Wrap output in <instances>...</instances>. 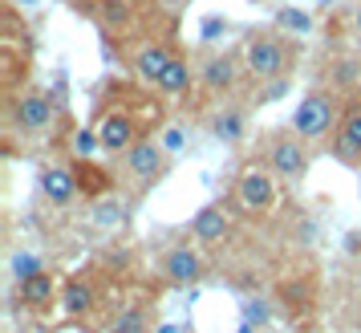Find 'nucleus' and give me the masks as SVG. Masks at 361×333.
Returning <instances> with one entry per match:
<instances>
[{"label":"nucleus","instance_id":"nucleus-1","mask_svg":"<svg viewBox=\"0 0 361 333\" xmlns=\"http://www.w3.org/2000/svg\"><path fill=\"white\" fill-rule=\"evenodd\" d=\"M341 114L345 110L337 106V94H333V90H309L305 98L296 102L293 126H288V131H293L300 143H321V138H333V134H337Z\"/></svg>","mask_w":361,"mask_h":333},{"label":"nucleus","instance_id":"nucleus-2","mask_svg":"<svg viewBox=\"0 0 361 333\" xmlns=\"http://www.w3.org/2000/svg\"><path fill=\"white\" fill-rule=\"evenodd\" d=\"M244 66L256 82H276V78H288V66H293V53L280 41L276 33L252 37L244 49Z\"/></svg>","mask_w":361,"mask_h":333},{"label":"nucleus","instance_id":"nucleus-3","mask_svg":"<svg viewBox=\"0 0 361 333\" xmlns=\"http://www.w3.org/2000/svg\"><path fill=\"white\" fill-rule=\"evenodd\" d=\"M231 200H235V207L247 212V216H268V212L276 207V175H272L268 166H247L244 175L235 179Z\"/></svg>","mask_w":361,"mask_h":333},{"label":"nucleus","instance_id":"nucleus-4","mask_svg":"<svg viewBox=\"0 0 361 333\" xmlns=\"http://www.w3.org/2000/svg\"><path fill=\"white\" fill-rule=\"evenodd\" d=\"M268 171L284 179V183H300L309 175V143H300L293 131H280L272 143H268Z\"/></svg>","mask_w":361,"mask_h":333},{"label":"nucleus","instance_id":"nucleus-5","mask_svg":"<svg viewBox=\"0 0 361 333\" xmlns=\"http://www.w3.org/2000/svg\"><path fill=\"white\" fill-rule=\"evenodd\" d=\"M126 171L138 187H154L166 175V150L163 143L154 138H138L130 150H126Z\"/></svg>","mask_w":361,"mask_h":333},{"label":"nucleus","instance_id":"nucleus-6","mask_svg":"<svg viewBox=\"0 0 361 333\" xmlns=\"http://www.w3.org/2000/svg\"><path fill=\"white\" fill-rule=\"evenodd\" d=\"M159 277H163L166 284H199L207 277V260H203L195 248L175 244V248H166L163 256H159Z\"/></svg>","mask_w":361,"mask_h":333},{"label":"nucleus","instance_id":"nucleus-7","mask_svg":"<svg viewBox=\"0 0 361 333\" xmlns=\"http://www.w3.org/2000/svg\"><path fill=\"white\" fill-rule=\"evenodd\" d=\"M8 122H13L17 134H45L53 126V98H45V94H20L13 102Z\"/></svg>","mask_w":361,"mask_h":333},{"label":"nucleus","instance_id":"nucleus-8","mask_svg":"<svg viewBox=\"0 0 361 333\" xmlns=\"http://www.w3.org/2000/svg\"><path fill=\"white\" fill-rule=\"evenodd\" d=\"M333 155H337L345 166H361V102H353L341 114V122H337Z\"/></svg>","mask_w":361,"mask_h":333},{"label":"nucleus","instance_id":"nucleus-9","mask_svg":"<svg viewBox=\"0 0 361 333\" xmlns=\"http://www.w3.org/2000/svg\"><path fill=\"white\" fill-rule=\"evenodd\" d=\"M199 82H203L207 94H231V90L240 85V66H235V57H231V53H212V57H203Z\"/></svg>","mask_w":361,"mask_h":333},{"label":"nucleus","instance_id":"nucleus-10","mask_svg":"<svg viewBox=\"0 0 361 333\" xmlns=\"http://www.w3.org/2000/svg\"><path fill=\"white\" fill-rule=\"evenodd\" d=\"M41 195L53 203V207H69L78 200V175L73 166H61V163H49L41 171Z\"/></svg>","mask_w":361,"mask_h":333},{"label":"nucleus","instance_id":"nucleus-11","mask_svg":"<svg viewBox=\"0 0 361 333\" xmlns=\"http://www.w3.org/2000/svg\"><path fill=\"white\" fill-rule=\"evenodd\" d=\"M98 138H102V150H106V155H126V150L138 143V138H134L130 114H106L98 122Z\"/></svg>","mask_w":361,"mask_h":333},{"label":"nucleus","instance_id":"nucleus-12","mask_svg":"<svg viewBox=\"0 0 361 333\" xmlns=\"http://www.w3.org/2000/svg\"><path fill=\"white\" fill-rule=\"evenodd\" d=\"M191 232H195V240H199V244H207V248L224 244V240H228V232H231L228 212H224V207H215V203L199 207L195 219H191Z\"/></svg>","mask_w":361,"mask_h":333},{"label":"nucleus","instance_id":"nucleus-13","mask_svg":"<svg viewBox=\"0 0 361 333\" xmlns=\"http://www.w3.org/2000/svg\"><path fill=\"white\" fill-rule=\"evenodd\" d=\"M207 131H212L219 143H228V147L244 143V134H247V114H244V106H219V110L207 118Z\"/></svg>","mask_w":361,"mask_h":333},{"label":"nucleus","instance_id":"nucleus-14","mask_svg":"<svg viewBox=\"0 0 361 333\" xmlns=\"http://www.w3.org/2000/svg\"><path fill=\"white\" fill-rule=\"evenodd\" d=\"M171 61H175V53L166 49V45H159V41H150V45H142V49L134 53V73H138L142 82L159 85Z\"/></svg>","mask_w":361,"mask_h":333},{"label":"nucleus","instance_id":"nucleus-15","mask_svg":"<svg viewBox=\"0 0 361 333\" xmlns=\"http://www.w3.org/2000/svg\"><path fill=\"white\" fill-rule=\"evenodd\" d=\"M57 305H61V313H66V317H85L90 309H94V284L85 281V277L66 281V289H61Z\"/></svg>","mask_w":361,"mask_h":333},{"label":"nucleus","instance_id":"nucleus-16","mask_svg":"<svg viewBox=\"0 0 361 333\" xmlns=\"http://www.w3.org/2000/svg\"><path fill=\"white\" fill-rule=\"evenodd\" d=\"M17 297H20V305H29V309H45V305H53L61 293L53 289L49 272H41V277H33V281H20L17 284Z\"/></svg>","mask_w":361,"mask_h":333},{"label":"nucleus","instance_id":"nucleus-17","mask_svg":"<svg viewBox=\"0 0 361 333\" xmlns=\"http://www.w3.org/2000/svg\"><path fill=\"white\" fill-rule=\"evenodd\" d=\"M45 272V256L41 252H29V248H17L13 256H8V277L13 281H33V277H41Z\"/></svg>","mask_w":361,"mask_h":333},{"label":"nucleus","instance_id":"nucleus-18","mask_svg":"<svg viewBox=\"0 0 361 333\" xmlns=\"http://www.w3.org/2000/svg\"><path fill=\"white\" fill-rule=\"evenodd\" d=\"M276 29H280V33L309 37L312 33V17L305 13V8H276Z\"/></svg>","mask_w":361,"mask_h":333},{"label":"nucleus","instance_id":"nucleus-19","mask_svg":"<svg viewBox=\"0 0 361 333\" xmlns=\"http://www.w3.org/2000/svg\"><path fill=\"white\" fill-rule=\"evenodd\" d=\"M187 85H191V66H187L179 53H175V61L166 66V73H163V82H159V90H163V94H183Z\"/></svg>","mask_w":361,"mask_h":333},{"label":"nucleus","instance_id":"nucleus-20","mask_svg":"<svg viewBox=\"0 0 361 333\" xmlns=\"http://www.w3.org/2000/svg\"><path fill=\"white\" fill-rule=\"evenodd\" d=\"M134 8L126 0H98V20L102 25H110V29H122V25H130Z\"/></svg>","mask_w":361,"mask_h":333},{"label":"nucleus","instance_id":"nucleus-21","mask_svg":"<svg viewBox=\"0 0 361 333\" xmlns=\"http://www.w3.org/2000/svg\"><path fill=\"white\" fill-rule=\"evenodd\" d=\"M244 321L256 325V329L268 325V321H272V305H268L264 297H244Z\"/></svg>","mask_w":361,"mask_h":333},{"label":"nucleus","instance_id":"nucleus-22","mask_svg":"<svg viewBox=\"0 0 361 333\" xmlns=\"http://www.w3.org/2000/svg\"><path fill=\"white\" fill-rule=\"evenodd\" d=\"M288 78H276V82H260V94H256V102H260V106H272V102L276 98H284V94H288Z\"/></svg>","mask_w":361,"mask_h":333},{"label":"nucleus","instance_id":"nucleus-23","mask_svg":"<svg viewBox=\"0 0 361 333\" xmlns=\"http://www.w3.org/2000/svg\"><path fill=\"white\" fill-rule=\"evenodd\" d=\"M183 147H187V126H179V122H175V126H166V131H163V150H166V155H179Z\"/></svg>","mask_w":361,"mask_h":333},{"label":"nucleus","instance_id":"nucleus-24","mask_svg":"<svg viewBox=\"0 0 361 333\" xmlns=\"http://www.w3.org/2000/svg\"><path fill=\"white\" fill-rule=\"evenodd\" d=\"M98 147H102V138H98L94 131H78V134H73V150H78L82 159H90Z\"/></svg>","mask_w":361,"mask_h":333},{"label":"nucleus","instance_id":"nucleus-25","mask_svg":"<svg viewBox=\"0 0 361 333\" xmlns=\"http://www.w3.org/2000/svg\"><path fill=\"white\" fill-rule=\"evenodd\" d=\"M219 33H228V20L224 17H207L203 20V41H215Z\"/></svg>","mask_w":361,"mask_h":333},{"label":"nucleus","instance_id":"nucleus-26","mask_svg":"<svg viewBox=\"0 0 361 333\" xmlns=\"http://www.w3.org/2000/svg\"><path fill=\"white\" fill-rule=\"evenodd\" d=\"M353 78H361V66L357 61H341L337 66V82H353Z\"/></svg>","mask_w":361,"mask_h":333},{"label":"nucleus","instance_id":"nucleus-27","mask_svg":"<svg viewBox=\"0 0 361 333\" xmlns=\"http://www.w3.org/2000/svg\"><path fill=\"white\" fill-rule=\"evenodd\" d=\"M94 219H98V224H114L118 207H114V203H102V207H94Z\"/></svg>","mask_w":361,"mask_h":333},{"label":"nucleus","instance_id":"nucleus-28","mask_svg":"<svg viewBox=\"0 0 361 333\" xmlns=\"http://www.w3.org/2000/svg\"><path fill=\"white\" fill-rule=\"evenodd\" d=\"M110 333H142V329H130V325H122V321H114V329Z\"/></svg>","mask_w":361,"mask_h":333},{"label":"nucleus","instance_id":"nucleus-29","mask_svg":"<svg viewBox=\"0 0 361 333\" xmlns=\"http://www.w3.org/2000/svg\"><path fill=\"white\" fill-rule=\"evenodd\" d=\"M353 29H357V37H361V4H357V13H353Z\"/></svg>","mask_w":361,"mask_h":333},{"label":"nucleus","instance_id":"nucleus-30","mask_svg":"<svg viewBox=\"0 0 361 333\" xmlns=\"http://www.w3.org/2000/svg\"><path fill=\"white\" fill-rule=\"evenodd\" d=\"M154 333H179V325H159Z\"/></svg>","mask_w":361,"mask_h":333},{"label":"nucleus","instance_id":"nucleus-31","mask_svg":"<svg viewBox=\"0 0 361 333\" xmlns=\"http://www.w3.org/2000/svg\"><path fill=\"white\" fill-rule=\"evenodd\" d=\"M235 333H256V325H247V321H244V325H240Z\"/></svg>","mask_w":361,"mask_h":333},{"label":"nucleus","instance_id":"nucleus-32","mask_svg":"<svg viewBox=\"0 0 361 333\" xmlns=\"http://www.w3.org/2000/svg\"><path fill=\"white\" fill-rule=\"evenodd\" d=\"M163 4H166V8H179L183 0H163Z\"/></svg>","mask_w":361,"mask_h":333},{"label":"nucleus","instance_id":"nucleus-33","mask_svg":"<svg viewBox=\"0 0 361 333\" xmlns=\"http://www.w3.org/2000/svg\"><path fill=\"white\" fill-rule=\"evenodd\" d=\"M13 4H41V0H13Z\"/></svg>","mask_w":361,"mask_h":333},{"label":"nucleus","instance_id":"nucleus-34","mask_svg":"<svg viewBox=\"0 0 361 333\" xmlns=\"http://www.w3.org/2000/svg\"><path fill=\"white\" fill-rule=\"evenodd\" d=\"M357 293H361V284H357Z\"/></svg>","mask_w":361,"mask_h":333}]
</instances>
